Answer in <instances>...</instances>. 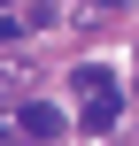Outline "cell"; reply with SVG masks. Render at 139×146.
<instances>
[{"mask_svg":"<svg viewBox=\"0 0 139 146\" xmlns=\"http://www.w3.org/2000/svg\"><path fill=\"white\" fill-rule=\"evenodd\" d=\"M116 123H124V100H116V92H93V100H85V131H93V139H108Z\"/></svg>","mask_w":139,"mask_h":146,"instance_id":"cell-1","label":"cell"},{"mask_svg":"<svg viewBox=\"0 0 139 146\" xmlns=\"http://www.w3.org/2000/svg\"><path fill=\"white\" fill-rule=\"evenodd\" d=\"M15 131H23L31 146H54V139H62V115H54V108L39 100V108H23V123H15Z\"/></svg>","mask_w":139,"mask_h":146,"instance_id":"cell-2","label":"cell"},{"mask_svg":"<svg viewBox=\"0 0 139 146\" xmlns=\"http://www.w3.org/2000/svg\"><path fill=\"white\" fill-rule=\"evenodd\" d=\"M77 92H85V100H93V92H116V77H108L101 62H77Z\"/></svg>","mask_w":139,"mask_h":146,"instance_id":"cell-3","label":"cell"}]
</instances>
